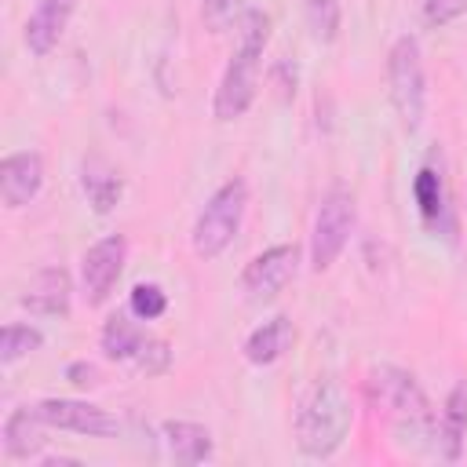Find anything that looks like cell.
Here are the masks:
<instances>
[{
  "label": "cell",
  "mask_w": 467,
  "mask_h": 467,
  "mask_svg": "<svg viewBox=\"0 0 467 467\" xmlns=\"http://www.w3.org/2000/svg\"><path fill=\"white\" fill-rule=\"evenodd\" d=\"M69 292H73L69 274L62 266H44L29 281V288L22 292V306L29 314H40V317H66L69 314Z\"/></svg>",
  "instance_id": "8fae6325"
},
{
  "label": "cell",
  "mask_w": 467,
  "mask_h": 467,
  "mask_svg": "<svg viewBox=\"0 0 467 467\" xmlns=\"http://www.w3.org/2000/svg\"><path fill=\"white\" fill-rule=\"evenodd\" d=\"M266 40H270V15H263L255 7L244 11L237 22V51H234V58H230V66L215 88V102H212L215 120H237L255 102Z\"/></svg>",
  "instance_id": "7a4b0ae2"
},
{
  "label": "cell",
  "mask_w": 467,
  "mask_h": 467,
  "mask_svg": "<svg viewBox=\"0 0 467 467\" xmlns=\"http://www.w3.org/2000/svg\"><path fill=\"white\" fill-rule=\"evenodd\" d=\"M40 427H47V423L40 420L36 405H33V409H29V405L15 409V412L4 420V452H7L11 460H29V456H36V452L44 449Z\"/></svg>",
  "instance_id": "4fadbf2b"
},
{
  "label": "cell",
  "mask_w": 467,
  "mask_h": 467,
  "mask_svg": "<svg viewBox=\"0 0 467 467\" xmlns=\"http://www.w3.org/2000/svg\"><path fill=\"white\" fill-rule=\"evenodd\" d=\"M244 208H248V186L241 175L226 179L212 197L208 204L201 208L197 223H193V234H190V244L201 259H215L230 248V241L237 237L241 230V219H244Z\"/></svg>",
  "instance_id": "277c9868"
},
{
  "label": "cell",
  "mask_w": 467,
  "mask_h": 467,
  "mask_svg": "<svg viewBox=\"0 0 467 467\" xmlns=\"http://www.w3.org/2000/svg\"><path fill=\"white\" fill-rule=\"evenodd\" d=\"M128 259V241L120 234H109L102 241H95L84 259H80V281H84V299L91 306H102L109 299V292L117 288V277L124 270Z\"/></svg>",
  "instance_id": "52a82bcc"
},
{
  "label": "cell",
  "mask_w": 467,
  "mask_h": 467,
  "mask_svg": "<svg viewBox=\"0 0 467 467\" xmlns=\"http://www.w3.org/2000/svg\"><path fill=\"white\" fill-rule=\"evenodd\" d=\"M142 343H146V332L135 328L124 314H113V317L102 325V350H106V358H113V361H135V354H139Z\"/></svg>",
  "instance_id": "d6986e66"
},
{
  "label": "cell",
  "mask_w": 467,
  "mask_h": 467,
  "mask_svg": "<svg viewBox=\"0 0 467 467\" xmlns=\"http://www.w3.org/2000/svg\"><path fill=\"white\" fill-rule=\"evenodd\" d=\"M274 84H277V95L288 102V99L296 95V62L281 58V62L274 66Z\"/></svg>",
  "instance_id": "484cf974"
},
{
  "label": "cell",
  "mask_w": 467,
  "mask_h": 467,
  "mask_svg": "<svg viewBox=\"0 0 467 467\" xmlns=\"http://www.w3.org/2000/svg\"><path fill=\"white\" fill-rule=\"evenodd\" d=\"M460 15H467V0H423V22L431 29L456 22Z\"/></svg>",
  "instance_id": "d4e9b609"
},
{
  "label": "cell",
  "mask_w": 467,
  "mask_h": 467,
  "mask_svg": "<svg viewBox=\"0 0 467 467\" xmlns=\"http://www.w3.org/2000/svg\"><path fill=\"white\" fill-rule=\"evenodd\" d=\"M387 88H390V102H394L401 124L409 131H416L423 124V109H427V77H423L420 44L409 33L398 36L394 47L387 51Z\"/></svg>",
  "instance_id": "5b68a950"
},
{
  "label": "cell",
  "mask_w": 467,
  "mask_h": 467,
  "mask_svg": "<svg viewBox=\"0 0 467 467\" xmlns=\"http://www.w3.org/2000/svg\"><path fill=\"white\" fill-rule=\"evenodd\" d=\"M66 379H69L73 387H95V383H99V368L88 365V361H73V365L66 368Z\"/></svg>",
  "instance_id": "4316f807"
},
{
  "label": "cell",
  "mask_w": 467,
  "mask_h": 467,
  "mask_svg": "<svg viewBox=\"0 0 467 467\" xmlns=\"http://www.w3.org/2000/svg\"><path fill=\"white\" fill-rule=\"evenodd\" d=\"M244 0H201V18L212 33H223L237 15H241Z\"/></svg>",
  "instance_id": "cb8c5ba5"
},
{
  "label": "cell",
  "mask_w": 467,
  "mask_h": 467,
  "mask_svg": "<svg viewBox=\"0 0 467 467\" xmlns=\"http://www.w3.org/2000/svg\"><path fill=\"white\" fill-rule=\"evenodd\" d=\"M80 186L88 193V204L99 212V215H109L124 193V182L117 175V168H109L102 157H88L84 168H80Z\"/></svg>",
  "instance_id": "5bb4252c"
},
{
  "label": "cell",
  "mask_w": 467,
  "mask_h": 467,
  "mask_svg": "<svg viewBox=\"0 0 467 467\" xmlns=\"http://www.w3.org/2000/svg\"><path fill=\"white\" fill-rule=\"evenodd\" d=\"M69 15H73V0H36L33 15L26 22V47L33 55H47L62 40Z\"/></svg>",
  "instance_id": "7c38bea8"
},
{
  "label": "cell",
  "mask_w": 467,
  "mask_h": 467,
  "mask_svg": "<svg viewBox=\"0 0 467 467\" xmlns=\"http://www.w3.org/2000/svg\"><path fill=\"white\" fill-rule=\"evenodd\" d=\"M44 186V161L36 150H22V153H7L0 161V197L7 208H22L29 204Z\"/></svg>",
  "instance_id": "30bf717a"
},
{
  "label": "cell",
  "mask_w": 467,
  "mask_h": 467,
  "mask_svg": "<svg viewBox=\"0 0 467 467\" xmlns=\"http://www.w3.org/2000/svg\"><path fill=\"white\" fill-rule=\"evenodd\" d=\"M303 18L317 44H332L339 36V0H303Z\"/></svg>",
  "instance_id": "ffe728a7"
},
{
  "label": "cell",
  "mask_w": 467,
  "mask_h": 467,
  "mask_svg": "<svg viewBox=\"0 0 467 467\" xmlns=\"http://www.w3.org/2000/svg\"><path fill=\"white\" fill-rule=\"evenodd\" d=\"M354 409L339 379H317L296 412V445L310 460H328L350 434Z\"/></svg>",
  "instance_id": "3957f363"
},
{
  "label": "cell",
  "mask_w": 467,
  "mask_h": 467,
  "mask_svg": "<svg viewBox=\"0 0 467 467\" xmlns=\"http://www.w3.org/2000/svg\"><path fill=\"white\" fill-rule=\"evenodd\" d=\"M128 306H131V314L139 321H153V317H161L168 310V296H164L161 285H135Z\"/></svg>",
  "instance_id": "7402d4cb"
},
{
  "label": "cell",
  "mask_w": 467,
  "mask_h": 467,
  "mask_svg": "<svg viewBox=\"0 0 467 467\" xmlns=\"http://www.w3.org/2000/svg\"><path fill=\"white\" fill-rule=\"evenodd\" d=\"M296 332H292V321L285 314L263 321L259 328H252V336L244 339V358L252 365H274L288 347H292Z\"/></svg>",
  "instance_id": "2e32d148"
},
{
  "label": "cell",
  "mask_w": 467,
  "mask_h": 467,
  "mask_svg": "<svg viewBox=\"0 0 467 467\" xmlns=\"http://www.w3.org/2000/svg\"><path fill=\"white\" fill-rule=\"evenodd\" d=\"M368 398L376 405V412L390 423L394 438L405 445L423 449L431 438L438 441V423L431 416L427 394L420 390V383L412 379V372L398 368V365H379L368 372Z\"/></svg>",
  "instance_id": "6da1fadb"
},
{
  "label": "cell",
  "mask_w": 467,
  "mask_h": 467,
  "mask_svg": "<svg viewBox=\"0 0 467 467\" xmlns=\"http://www.w3.org/2000/svg\"><path fill=\"white\" fill-rule=\"evenodd\" d=\"M36 412L47 427L88 434V438H106V434H117V427H120L106 409H99L91 401H77V398H44V401H36Z\"/></svg>",
  "instance_id": "9c48e42d"
},
{
  "label": "cell",
  "mask_w": 467,
  "mask_h": 467,
  "mask_svg": "<svg viewBox=\"0 0 467 467\" xmlns=\"http://www.w3.org/2000/svg\"><path fill=\"white\" fill-rule=\"evenodd\" d=\"M296 266H299V248L296 244H274L244 266L241 285H244L252 303H266L296 277Z\"/></svg>",
  "instance_id": "ba28073f"
},
{
  "label": "cell",
  "mask_w": 467,
  "mask_h": 467,
  "mask_svg": "<svg viewBox=\"0 0 467 467\" xmlns=\"http://www.w3.org/2000/svg\"><path fill=\"white\" fill-rule=\"evenodd\" d=\"M135 368L146 372V376H161V372H168V368H171V347H168L164 339L146 336V343H142L139 354H135Z\"/></svg>",
  "instance_id": "603a6c76"
},
{
  "label": "cell",
  "mask_w": 467,
  "mask_h": 467,
  "mask_svg": "<svg viewBox=\"0 0 467 467\" xmlns=\"http://www.w3.org/2000/svg\"><path fill=\"white\" fill-rule=\"evenodd\" d=\"M463 434H467V383H456L445 398L441 420H438V441L434 449L445 460H460L463 452Z\"/></svg>",
  "instance_id": "9a60e30c"
},
{
  "label": "cell",
  "mask_w": 467,
  "mask_h": 467,
  "mask_svg": "<svg viewBox=\"0 0 467 467\" xmlns=\"http://www.w3.org/2000/svg\"><path fill=\"white\" fill-rule=\"evenodd\" d=\"M350 230H354V197L350 190L332 186L321 197V208L314 215V234H310V266L317 274L339 259V252L350 241Z\"/></svg>",
  "instance_id": "8992f818"
},
{
  "label": "cell",
  "mask_w": 467,
  "mask_h": 467,
  "mask_svg": "<svg viewBox=\"0 0 467 467\" xmlns=\"http://www.w3.org/2000/svg\"><path fill=\"white\" fill-rule=\"evenodd\" d=\"M44 347V336L33 328V325H4V332H0V365H15V361H22L26 354H33V350H40Z\"/></svg>",
  "instance_id": "44dd1931"
},
{
  "label": "cell",
  "mask_w": 467,
  "mask_h": 467,
  "mask_svg": "<svg viewBox=\"0 0 467 467\" xmlns=\"http://www.w3.org/2000/svg\"><path fill=\"white\" fill-rule=\"evenodd\" d=\"M164 441L168 452L175 456V463H204L212 460V431L190 420H168L164 427Z\"/></svg>",
  "instance_id": "e0dca14e"
},
{
  "label": "cell",
  "mask_w": 467,
  "mask_h": 467,
  "mask_svg": "<svg viewBox=\"0 0 467 467\" xmlns=\"http://www.w3.org/2000/svg\"><path fill=\"white\" fill-rule=\"evenodd\" d=\"M412 193H416V204H420V219L427 230H438V223L445 219L449 204H445V182H441V171L423 164L416 171V182H412Z\"/></svg>",
  "instance_id": "ac0fdd59"
}]
</instances>
